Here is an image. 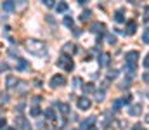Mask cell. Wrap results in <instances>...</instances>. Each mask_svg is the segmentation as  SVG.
Listing matches in <instances>:
<instances>
[{
  "mask_svg": "<svg viewBox=\"0 0 149 130\" xmlns=\"http://www.w3.org/2000/svg\"><path fill=\"white\" fill-rule=\"evenodd\" d=\"M130 99H132V95H127V97H121V102H123V104H128V102H130Z\"/></svg>",
  "mask_w": 149,
  "mask_h": 130,
  "instance_id": "obj_29",
  "label": "cell"
},
{
  "mask_svg": "<svg viewBox=\"0 0 149 130\" xmlns=\"http://www.w3.org/2000/svg\"><path fill=\"white\" fill-rule=\"evenodd\" d=\"M144 21H149V5L144 7Z\"/></svg>",
  "mask_w": 149,
  "mask_h": 130,
  "instance_id": "obj_25",
  "label": "cell"
},
{
  "mask_svg": "<svg viewBox=\"0 0 149 130\" xmlns=\"http://www.w3.org/2000/svg\"><path fill=\"white\" fill-rule=\"evenodd\" d=\"M104 28H106V26H104L102 23H95V24H92V31H94V33H102Z\"/></svg>",
  "mask_w": 149,
  "mask_h": 130,
  "instance_id": "obj_14",
  "label": "cell"
},
{
  "mask_svg": "<svg viewBox=\"0 0 149 130\" xmlns=\"http://www.w3.org/2000/svg\"><path fill=\"white\" fill-rule=\"evenodd\" d=\"M137 30V23L135 21H128L127 23V35H134Z\"/></svg>",
  "mask_w": 149,
  "mask_h": 130,
  "instance_id": "obj_12",
  "label": "cell"
},
{
  "mask_svg": "<svg viewBox=\"0 0 149 130\" xmlns=\"http://www.w3.org/2000/svg\"><path fill=\"white\" fill-rule=\"evenodd\" d=\"M128 113H130L132 116H139V115L142 113V104H141V102L132 104V106H130V109H128Z\"/></svg>",
  "mask_w": 149,
  "mask_h": 130,
  "instance_id": "obj_9",
  "label": "cell"
},
{
  "mask_svg": "<svg viewBox=\"0 0 149 130\" xmlns=\"http://www.w3.org/2000/svg\"><path fill=\"white\" fill-rule=\"evenodd\" d=\"M5 125H7V120H5V118H0V130L3 129Z\"/></svg>",
  "mask_w": 149,
  "mask_h": 130,
  "instance_id": "obj_32",
  "label": "cell"
},
{
  "mask_svg": "<svg viewBox=\"0 0 149 130\" xmlns=\"http://www.w3.org/2000/svg\"><path fill=\"white\" fill-rule=\"evenodd\" d=\"M16 127H19V130H31L30 122H28L24 116H17V118H16Z\"/></svg>",
  "mask_w": 149,
  "mask_h": 130,
  "instance_id": "obj_4",
  "label": "cell"
},
{
  "mask_svg": "<svg viewBox=\"0 0 149 130\" xmlns=\"http://www.w3.org/2000/svg\"><path fill=\"white\" fill-rule=\"evenodd\" d=\"M16 70L17 71H28L30 70V63L23 57H17V63H16Z\"/></svg>",
  "mask_w": 149,
  "mask_h": 130,
  "instance_id": "obj_6",
  "label": "cell"
},
{
  "mask_svg": "<svg viewBox=\"0 0 149 130\" xmlns=\"http://www.w3.org/2000/svg\"><path fill=\"white\" fill-rule=\"evenodd\" d=\"M68 9V3L66 2H59V3H56V10L57 12H64Z\"/></svg>",
  "mask_w": 149,
  "mask_h": 130,
  "instance_id": "obj_18",
  "label": "cell"
},
{
  "mask_svg": "<svg viewBox=\"0 0 149 130\" xmlns=\"http://www.w3.org/2000/svg\"><path fill=\"white\" fill-rule=\"evenodd\" d=\"M142 40H144V43H148L149 45V30H146V31L142 33Z\"/></svg>",
  "mask_w": 149,
  "mask_h": 130,
  "instance_id": "obj_24",
  "label": "cell"
},
{
  "mask_svg": "<svg viewBox=\"0 0 149 130\" xmlns=\"http://www.w3.org/2000/svg\"><path fill=\"white\" fill-rule=\"evenodd\" d=\"M16 83H17V78H16L14 75H9V76L5 78V87H7V88H14Z\"/></svg>",
  "mask_w": 149,
  "mask_h": 130,
  "instance_id": "obj_11",
  "label": "cell"
},
{
  "mask_svg": "<svg viewBox=\"0 0 149 130\" xmlns=\"http://www.w3.org/2000/svg\"><path fill=\"white\" fill-rule=\"evenodd\" d=\"M127 64H137V57H139V52L137 50H130L127 52Z\"/></svg>",
  "mask_w": 149,
  "mask_h": 130,
  "instance_id": "obj_8",
  "label": "cell"
},
{
  "mask_svg": "<svg viewBox=\"0 0 149 130\" xmlns=\"http://www.w3.org/2000/svg\"><path fill=\"white\" fill-rule=\"evenodd\" d=\"M7 68H9L7 63H2V64H0V73H2V70H7Z\"/></svg>",
  "mask_w": 149,
  "mask_h": 130,
  "instance_id": "obj_35",
  "label": "cell"
},
{
  "mask_svg": "<svg viewBox=\"0 0 149 130\" xmlns=\"http://www.w3.org/2000/svg\"><path fill=\"white\" fill-rule=\"evenodd\" d=\"M83 90H85L87 94H90V92H94V90H95V87H94V83H85Z\"/></svg>",
  "mask_w": 149,
  "mask_h": 130,
  "instance_id": "obj_20",
  "label": "cell"
},
{
  "mask_svg": "<svg viewBox=\"0 0 149 130\" xmlns=\"http://www.w3.org/2000/svg\"><path fill=\"white\" fill-rule=\"evenodd\" d=\"M146 120H148V122H149V115H148V116H146Z\"/></svg>",
  "mask_w": 149,
  "mask_h": 130,
  "instance_id": "obj_39",
  "label": "cell"
},
{
  "mask_svg": "<svg viewBox=\"0 0 149 130\" xmlns=\"http://www.w3.org/2000/svg\"><path fill=\"white\" fill-rule=\"evenodd\" d=\"M90 16H92V12H90V10H83V12H81V16H80V19H81V21H88V19H90Z\"/></svg>",
  "mask_w": 149,
  "mask_h": 130,
  "instance_id": "obj_19",
  "label": "cell"
},
{
  "mask_svg": "<svg viewBox=\"0 0 149 130\" xmlns=\"http://www.w3.org/2000/svg\"><path fill=\"white\" fill-rule=\"evenodd\" d=\"M43 115H45V118H47V120H56V111H54L52 108L45 109V113H43Z\"/></svg>",
  "mask_w": 149,
  "mask_h": 130,
  "instance_id": "obj_16",
  "label": "cell"
},
{
  "mask_svg": "<svg viewBox=\"0 0 149 130\" xmlns=\"http://www.w3.org/2000/svg\"><path fill=\"white\" fill-rule=\"evenodd\" d=\"M76 104H78V108H80L81 111H87V109H90V106H92L90 99H87V97H80V99L76 101Z\"/></svg>",
  "mask_w": 149,
  "mask_h": 130,
  "instance_id": "obj_7",
  "label": "cell"
},
{
  "mask_svg": "<svg viewBox=\"0 0 149 130\" xmlns=\"http://www.w3.org/2000/svg\"><path fill=\"white\" fill-rule=\"evenodd\" d=\"M30 115H31V116H38V115H40V108H38V106H33V108L30 109Z\"/></svg>",
  "mask_w": 149,
  "mask_h": 130,
  "instance_id": "obj_21",
  "label": "cell"
},
{
  "mask_svg": "<svg viewBox=\"0 0 149 130\" xmlns=\"http://www.w3.org/2000/svg\"><path fill=\"white\" fill-rule=\"evenodd\" d=\"M63 85H66L64 75H54V76L50 78V87H52V88H57V87H63Z\"/></svg>",
  "mask_w": 149,
  "mask_h": 130,
  "instance_id": "obj_3",
  "label": "cell"
},
{
  "mask_svg": "<svg viewBox=\"0 0 149 130\" xmlns=\"http://www.w3.org/2000/svg\"><path fill=\"white\" fill-rule=\"evenodd\" d=\"M2 9L7 10V12H9V10H14V9H16V3H14V2H2Z\"/></svg>",
  "mask_w": 149,
  "mask_h": 130,
  "instance_id": "obj_13",
  "label": "cell"
},
{
  "mask_svg": "<svg viewBox=\"0 0 149 130\" xmlns=\"http://www.w3.org/2000/svg\"><path fill=\"white\" fill-rule=\"evenodd\" d=\"M123 19H125V17H123V9H118V10L114 12V21H116V23H123Z\"/></svg>",
  "mask_w": 149,
  "mask_h": 130,
  "instance_id": "obj_15",
  "label": "cell"
},
{
  "mask_svg": "<svg viewBox=\"0 0 149 130\" xmlns=\"http://www.w3.org/2000/svg\"><path fill=\"white\" fill-rule=\"evenodd\" d=\"M43 3H45L47 7H56V5H54V0H43Z\"/></svg>",
  "mask_w": 149,
  "mask_h": 130,
  "instance_id": "obj_28",
  "label": "cell"
},
{
  "mask_svg": "<svg viewBox=\"0 0 149 130\" xmlns=\"http://www.w3.org/2000/svg\"><path fill=\"white\" fill-rule=\"evenodd\" d=\"M97 101H99V102H101V101H104V90L97 92Z\"/></svg>",
  "mask_w": 149,
  "mask_h": 130,
  "instance_id": "obj_26",
  "label": "cell"
},
{
  "mask_svg": "<svg viewBox=\"0 0 149 130\" xmlns=\"http://www.w3.org/2000/svg\"><path fill=\"white\" fill-rule=\"evenodd\" d=\"M99 64L101 66H108L109 64V54H102L101 59H99Z\"/></svg>",
  "mask_w": 149,
  "mask_h": 130,
  "instance_id": "obj_17",
  "label": "cell"
},
{
  "mask_svg": "<svg viewBox=\"0 0 149 130\" xmlns=\"http://www.w3.org/2000/svg\"><path fill=\"white\" fill-rule=\"evenodd\" d=\"M108 42L111 43V45L113 43H116V37H114V35H108Z\"/></svg>",
  "mask_w": 149,
  "mask_h": 130,
  "instance_id": "obj_27",
  "label": "cell"
},
{
  "mask_svg": "<svg viewBox=\"0 0 149 130\" xmlns=\"http://www.w3.org/2000/svg\"><path fill=\"white\" fill-rule=\"evenodd\" d=\"M142 64H144V68H149V54L146 56V59L142 61Z\"/></svg>",
  "mask_w": 149,
  "mask_h": 130,
  "instance_id": "obj_34",
  "label": "cell"
},
{
  "mask_svg": "<svg viewBox=\"0 0 149 130\" xmlns=\"http://www.w3.org/2000/svg\"><path fill=\"white\" fill-rule=\"evenodd\" d=\"M121 106H123V102H121V99H116V101L113 102V108H114V109H120Z\"/></svg>",
  "mask_w": 149,
  "mask_h": 130,
  "instance_id": "obj_23",
  "label": "cell"
},
{
  "mask_svg": "<svg viewBox=\"0 0 149 130\" xmlns=\"http://www.w3.org/2000/svg\"><path fill=\"white\" fill-rule=\"evenodd\" d=\"M57 68H63V70H66V71H73V68H74L73 59L63 54V56L57 59Z\"/></svg>",
  "mask_w": 149,
  "mask_h": 130,
  "instance_id": "obj_2",
  "label": "cell"
},
{
  "mask_svg": "<svg viewBox=\"0 0 149 130\" xmlns=\"http://www.w3.org/2000/svg\"><path fill=\"white\" fill-rule=\"evenodd\" d=\"M134 130H146L142 125H134Z\"/></svg>",
  "mask_w": 149,
  "mask_h": 130,
  "instance_id": "obj_36",
  "label": "cell"
},
{
  "mask_svg": "<svg viewBox=\"0 0 149 130\" xmlns=\"http://www.w3.org/2000/svg\"><path fill=\"white\" fill-rule=\"evenodd\" d=\"M142 80H144L146 83H149V71H146V73L142 75Z\"/></svg>",
  "mask_w": 149,
  "mask_h": 130,
  "instance_id": "obj_33",
  "label": "cell"
},
{
  "mask_svg": "<svg viewBox=\"0 0 149 130\" xmlns=\"http://www.w3.org/2000/svg\"><path fill=\"white\" fill-rule=\"evenodd\" d=\"M83 130H97V127H94V125H90V127H85Z\"/></svg>",
  "mask_w": 149,
  "mask_h": 130,
  "instance_id": "obj_37",
  "label": "cell"
},
{
  "mask_svg": "<svg viewBox=\"0 0 149 130\" xmlns=\"http://www.w3.org/2000/svg\"><path fill=\"white\" fill-rule=\"evenodd\" d=\"M26 49H28L31 54L38 56V57L47 56V45H45V42L37 40V38H30V40L26 42Z\"/></svg>",
  "mask_w": 149,
  "mask_h": 130,
  "instance_id": "obj_1",
  "label": "cell"
},
{
  "mask_svg": "<svg viewBox=\"0 0 149 130\" xmlns=\"http://www.w3.org/2000/svg\"><path fill=\"white\" fill-rule=\"evenodd\" d=\"M74 52H76V45H74V43L68 42V43H64V45H63V54H64V56L71 57Z\"/></svg>",
  "mask_w": 149,
  "mask_h": 130,
  "instance_id": "obj_5",
  "label": "cell"
},
{
  "mask_svg": "<svg viewBox=\"0 0 149 130\" xmlns=\"http://www.w3.org/2000/svg\"><path fill=\"white\" fill-rule=\"evenodd\" d=\"M73 83H74V87H80V83H81V78H80V76L73 78Z\"/></svg>",
  "mask_w": 149,
  "mask_h": 130,
  "instance_id": "obj_30",
  "label": "cell"
},
{
  "mask_svg": "<svg viewBox=\"0 0 149 130\" xmlns=\"http://www.w3.org/2000/svg\"><path fill=\"white\" fill-rule=\"evenodd\" d=\"M5 130H17L16 127H5Z\"/></svg>",
  "mask_w": 149,
  "mask_h": 130,
  "instance_id": "obj_38",
  "label": "cell"
},
{
  "mask_svg": "<svg viewBox=\"0 0 149 130\" xmlns=\"http://www.w3.org/2000/svg\"><path fill=\"white\" fill-rule=\"evenodd\" d=\"M64 24L71 28V26H73V17H70V16H66V17H64Z\"/></svg>",
  "mask_w": 149,
  "mask_h": 130,
  "instance_id": "obj_22",
  "label": "cell"
},
{
  "mask_svg": "<svg viewBox=\"0 0 149 130\" xmlns=\"http://www.w3.org/2000/svg\"><path fill=\"white\" fill-rule=\"evenodd\" d=\"M9 54H10V56H17V49L10 47V49H9Z\"/></svg>",
  "mask_w": 149,
  "mask_h": 130,
  "instance_id": "obj_31",
  "label": "cell"
},
{
  "mask_svg": "<svg viewBox=\"0 0 149 130\" xmlns=\"http://www.w3.org/2000/svg\"><path fill=\"white\" fill-rule=\"evenodd\" d=\"M57 109L61 111L63 116H68L70 115V104H66V102H57Z\"/></svg>",
  "mask_w": 149,
  "mask_h": 130,
  "instance_id": "obj_10",
  "label": "cell"
}]
</instances>
